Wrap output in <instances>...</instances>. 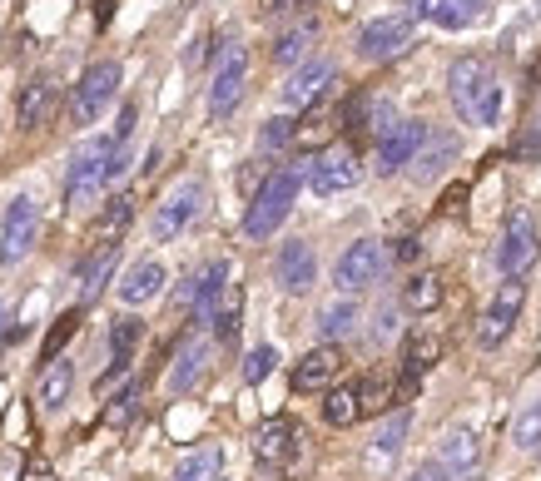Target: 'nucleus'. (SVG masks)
<instances>
[{
  "mask_svg": "<svg viewBox=\"0 0 541 481\" xmlns=\"http://www.w3.org/2000/svg\"><path fill=\"white\" fill-rule=\"evenodd\" d=\"M407 481H447V472H442V467H437V462H432V467H422V472H417V477H407Z\"/></svg>",
  "mask_w": 541,
  "mask_h": 481,
  "instance_id": "46",
  "label": "nucleus"
},
{
  "mask_svg": "<svg viewBox=\"0 0 541 481\" xmlns=\"http://www.w3.org/2000/svg\"><path fill=\"white\" fill-rule=\"evenodd\" d=\"M30 481H55V472H50V467L40 462V467H30Z\"/></svg>",
  "mask_w": 541,
  "mask_h": 481,
  "instance_id": "48",
  "label": "nucleus"
},
{
  "mask_svg": "<svg viewBox=\"0 0 541 481\" xmlns=\"http://www.w3.org/2000/svg\"><path fill=\"white\" fill-rule=\"evenodd\" d=\"M522 303H527V283H522V278H507V283L492 293V303L482 308V323H477L482 353H497V348L512 338V328H517V318H522Z\"/></svg>",
  "mask_w": 541,
  "mask_h": 481,
  "instance_id": "7",
  "label": "nucleus"
},
{
  "mask_svg": "<svg viewBox=\"0 0 541 481\" xmlns=\"http://www.w3.org/2000/svg\"><path fill=\"white\" fill-rule=\"evenodd\" d=\"M363 412H358V387H328L323 397V422L328 427H353Z\"/></svg>",
  "mask_w": 541,
  "mask_h": 481,
  "instance_id": "32",
  "label": "nucleus"
},
{
  "mask_svg": "<svg viewBox=\"0 0 541 481\" xmlns=\"http://www.w3.org/2000/svg\"><path fill=\"white\" fill-rule=\"evenodd\" d=\"M393 328H398V308H383V313H378V323H373V338L383 343V338H393Z\"/></svg>",
  "mask_w": 541,
  "mask_h": 481,
  "instance_id": "42",
  "label": "nucleus"
},
{
  "mask_svg": "<svg viewBox=\"0 0 541 481\" xmlns=\"http://www.w3.org/2000/svg\"><path fill=\"white\" fill-rule=\"evenodd\" d=\"M541 253V239H537V214L527 204H517L502 224V239H497V268L507 278H522Z\"/></svg>",
  "mask_w": 541,
  "mask_h": 481,
  "instance_id": "5",
  "label": "nucleus"
},
{
  "mask_svg": "<svg viewBox=\"0 0 541 481\" xmlns=\"http://www.w3.org/2000/svg\"><path fill=\"white\" fill-rule=\"evenodd\" d=\"M417 253H422V239H403L398 248H393V258H398V263H412Z\"/></svg>",
  "mask_w": 541,
  "mask_h": 481,
  "instance_id": "44",
  "label": "nucleus"
},
{
  "mask_svg": "<svg viewBox=\"0 0 541 481\" xmlns=\"http://www.w3.org/2000/svg\"><path fill=\"white\" fill-rule=\"evenodd\" d=\"M298 422L293 417H269L259 432H254V457L264 462V467H288L293 462V452H298Z\"/></svg>",
  "mask_w": 541,
  "mask_h": 481,
  "instance_id": "19",
  "label": "nucleus"
},
{
  "mask_svg": "<svg viewBox=\"0 0 541 481\" xmlns=\"http://www.w3.org/2000/svg\"><path fill=\"white\" fill-rule=\"evenodd\" d=\"M135 407H139V382H125V387L115 392V402L105 407V427H125V422L135 417Z\"/></svg>",
  "mask_w": 541,
  "mask_h": 481,
  "instance_id": "38",
  "label": "nucleus"
},
{
  "mask_svg": "<svg viewBox=\"0 0 541 481\" xmlns=\"http://www.w3.org/2000/svg\"><path fill=\"white\" fill-rule=\"evenodd\" d=\"M244 90H249V50H244L239 40H229V45L219 50V60H214V80H209V115H214V120H229V115L239 110Z\"/></svg>",
  "mask_w": 541,
  "mask_h": 481,
  "instance_id": "4",
  "label": "nucleus"
},
{
  "mask_svg": "<svg viewBox=\"0 0 541 481\" xmlns=\"http://www.w3.org/2000/svg\"><path fill=\"white\" fill-rule=\"evenodd\" d=\"M338 372H343V353L333 343H323L308 358H298V367H293V392H328Z\"/></svg>",
  "mask_w": 541,
  "mask_h": 481,
  "instance_id": "21",
  "label": "nucleus"
},
{
  "mask_svg": "<svg viewBox=\"0 0 541 481\" xmlns=\"http://www.w3.org/2000/svg\"><path fill=\"white\" fill-rule=\"evenodd\" d=\"M313 40H318V20H303V25H293V30H283V35H278L273 60H278V65H298V60L313 50Z\"/></svg>",
  "mask_w": 541,
  "mask_h": 481,
  "instance_id": "30",
  "label": "nucleus"
},
{
  "mask_svg": "<svg viewBox=\"0 0 541 481\" xmlns=\"http://www.w3.org/2000/svg\"><path fill=\"white\" fill-rule=\"evenodd\" d=\"M209 367H214V343L204 338V333H189L184 343H179V353H174V362H169V392H194L204 377H209Z\"/></svg>",
  "mask_w": 541,
  "mask_h": 481,
  "instance_id": "14",
  "label": "nucleus"
},
{
  "mask_svg": "<svg viewBox=\"0 0 541 481\" xmlns=\"http://www.w3.org/2000/svg\"><path fill=\"white\" fill-rule=\"evenodd\" d=\"M293 139H298V120H269L264 124V134H259V144H264V149H288V144H293Z\"/></svg>",
  "mask_w": 541,
  "mask_h": 481,
  "instance_id": "39",
  "label": "nucleus"
},
{
  "mask_svg": "<svg viewBox=\"0 0 541 481\" xmlns=\"http://www.w3.org/2000/svg\"><path fill=\"white\" fill-rule=\"evenodd\" d=\"M447 95L467 124H497L502 120V80L482 55H462L447 70Z\"/></svg>",
  "mask_w": 541,
  "mask_h": 481,
  "instance_id": "1",
  "label": "nucleus"
},
{
  "mask_svg": "<svg viewBox=\"0 0 541 481\" xmlns=\"http://www.w3.org/2000/svg\"><path fill=\"white\" fill-rule=\"evenodd\" d=\"M130 224H135V194H115L95 219V243H120Z\"/></svg>",
  "mask_w": 541,
  "mask_h": 481,
  "instance_id": "26",
  "label": "nucleus"
},
{
  "mask_svg": "<svg viewBox=\"0 0 541 481\" xmlns=\"http://www.w3.org/2000/svg\"><path fill=\"white\" fill-rule=\"evenodd\" d=\"M358 328V303L353 298H338V303H328L323 313H318V333L333 343V338H348Z\"/></svg>",
  "mask_w": 541,
  "mask_h": 481,
  "instance_id": "31",
  "label": "nucleus"
},
{
  "mask_svg": "<svg viewBox=\"0 0 541 481\" xmlns=\"http://www.w3.org/2000/svg\"><path fill=\"white\" fill-rule=\"evenodd\" d=\"M482 15H487V0H437V5H432V20L447 25V30H467V25L482 20Z\"/></svg>",
  "mask_w": 541,
  "mask_h": 481,
  "instance_id": "33",
  "label": "nucleus"
},
{
  "mask_svg": "<svg viewBox=\"0 0 541 481\" xmlns=\"http://www.w3.org/2000/svg\"><path fill=\"white\" fill-rule=\"evenodd\" d=\"M427 120H393L383 134H378V174H403L412 164V154L422 149L427 139Z\"/></svg>",
  "mask_w": 541,
  "mask_h": 481,
  "instance_id": "13",
  "label": "nucleus"
},
{
  "mask_svg": "<svg viewBox=\"0 0 541 481\" xmlns=\"http://www.w3.org/2000/svg\"><path fill=\"white\" fill-rule=\"evenodd\" d=\"M412 40H417V30H412V15H378V20H368V25L358 30V55L383 65V60L403 55Z\"/></svg>",
  "mask_w": 541,
  "mask_h": 481,
  "instance_id": "11",
  "label": "nucleus"
},
{
  "mask_svg": "<svg viewBox=\"0 0 541 481\" xmlns=\"http://www.w3.org/2000/svg\"><path fill=\"white\" fill-rule=\"evenodd\" d=\"M75 328H80V308L60 313V318H55V328L45 333V348H40V358H45V362H50V358H60V353H65V343L75 338Z\"/></svg>",
  "mask_w": 541,
  "mask_h": 481,
  "instance_id": "36",
  "label": "nucleus"
},
{
  "mask_svg": "<svg viewBox=\"0 0 541 481\" xmlns=\"http://www.w3.org/2000/svg\"><path fill=\"white\" fill-rule=\"evenodd\" d=\"M110 15H115V0H100L95 5V25H110Z\"/></svg>",
  "mask_w": 541,
  "mask_h": 481,
  "instance_id": "47",
  "label": "nucleus"
},
{
  "mask_svg": "<svg viewBox=\"0 0 541 481\" xmlns=\"http://www.w3.org/2000/svg\"><path fill=\"white\" fill-rule=\"evenodd\" d=\"M239 323H244V288L239 283H224V293H219V303H214V318H209V328H214V343H239Z\"/></svg>",
  "mask_w": 541,
  "mask_h": 481,
  "instance_id": "24",
  "label": "nucleus"
},
{
  "mask_svg": "<svg viewBox=\"0 0 541 481\" xmlns=\"http://www.w3.org/2000/svg\"><path fill=\"white\" fill-rule=\"evenodd\" d=\"M407 427H412V412H407V407H398V412H393V417L378 427V442H373V462H388V457H398V452H403Z\"/></svg>",
  "mask_w": 541,
  "mask_h": 481,
  "instance_id": "34",
  "label": "nucleus"
},
{
  "mask_svg": "<svg viewBox=\"0 0 541 481\" xmlns=\"http://www.w3.org/2000/svg\"><path fill=\"white\" fill-rule=\"evenodd\" d=\"M403 298H407V308L432 313V308L442 303V278H437V273H412L407 288H403Z\"/></svg>",
  "mask_w": 541,
  "mask_h": 481,
  "instance_id": "35",
  "label": "nucleus"
},
{
  "mask_svg": "<svg viewBox=\"0 0 541 481\" xmlns=\"http://www.w3.org/2000/svg\"><path fill=\"white\" fill-rule=\"evenodd\" d=\"M383 268H388V248H383V239H353L348 248H343L338 268H333V283H338L343 293H358V288L378 283Z\"/></svg>",
  "mask_w": 541,
  "mask_h": 481,
  "instance_id": "10",
  "label": "nucleus"
},
{
  "mask_svg": "<svg viewBox=\"0 0 541 481\" xmlns=\"http://www.w3.org/2000/svg\"><path fill=\"white\" fill-rule=\"evenodd\" d=\"M135 120H139V110L135 105H125V110H120V124H115V144H125V139L135 134Z\"/></svg>",
  "mask_w": 541,
  "mask_h": 481,
  "instance_id": "43",
  "label": "nucleus"
},
{
  "mask_svg": "<svg viewBox=\"0 0 541 481\" xmlns=\"http://www.w3.org/2000/svg\"><path fill=\"white\" fill-rule=\"evenodd\" d=\"M273 362H278V353L273 348H254L249 353V362H244V382H264L273 372Z\"/></svg>",
  "mask_w": 541,
  "mask_h": 481,
  "instance_id": "40",
  "label": "nucleus"
},
{
  "mask_svg": "<svg viewBox=\"0 0 541 481\" xmlns=\"http://www.w3.org/2000/svg\"><path fill=\"white\" fill-rule=\"evenodd\" d=\"M70 387H75V367H70L65 358H50L45 362V372H40V387H35L40 412H60V407L70 402Z\"/></svg>",
  "mask_w": 541,
  "mask_h": 481,
  "instance_id": "23",
  "label": "nucleus"
},
{
  "mask_svg": "<svg viewBox=\"0 0 541 481\" xmlns=\"http://www.w3.org/2000/svg\"><path fill=\"white\" fill-rule=\"evenodd\" d=\"M338 80V65L333 60H308L293 70V80H283V105L288 110H313Z\"/></svg>",
  "mask_w": 541,
  "mask_h": 481,
  "instance_id": "15",
  "label": "nucleus"
},
{
  "mask_svg": "<svg viewBox=\"0 0 541 481\" xmlns=\"http://www.w3.org/2000/svg\"><path fill=\"white\" fill-rule=\"evenodd\" d=\"M303 179H308V159H293V164L273 169L269 179L259 184V194L249 199V209H244V239H273L283 229Z\"/></svg>",
  "mask_w": 541,
  "mask_h": 481,
  "instance_id": "2",
  "label": "nucleus"
},
{
  "mask_svg": "<svg viewBox=\"0 0 541 481\" xmlns=\"http://www.w3.org/2000/svg\"><path fill=\"white\" fill-rule=\"evenodd\" d=\"M199 214H204V179H184L179 189H169V194L159 199V209H154V219H149V234L159 243H169V239H179Z\"/></svg>",
  "mask_w": 541,
  "mask_h": 481,
  "instance_id": "9",
  "label": "nucleus"
},
{
  "mask_svg": "<svg viewBox=\"0 0 541 481\" xmlns=\"http://www.w3.org/2000/svg\"><path fill=\"white\" fill-rule=\"evenodd\" d=\"M541 154V129H527L517 144H512V159H537Z\"/></svg>",
  "mask_w": 541,
  "mask_h": 481,
  "instance_id": "41",
  "label": "nucleus"
},
{
  "mask_svg": "<svg viewBox=\"0 0 541 481\" xmlns=\"http://www.w3.org/2000/svg\"><path fill=\"white\" fill-rule=\"evenodd\" d=\"M293 5H313V0H293Z\"/></svg>",
  "mask_w": 541,
  "mask_h": 481,
  "instance_id": "50",
  "label": "nucleus"
},
{
  "mask_svg": "<svg viewBox=\"0 0 541 481\" xmlns=\"http://www.w3.org/2000/svg\"><path fill=\"white\" fill-rule=\"evenodd\" d=\"M477 462H482V442H477V432H467V427H452L442 442H437V467L447 472V477L467 481L477 472Z\"/></svg>",
  "mask_w": 541,
  "mask_h": 481,
  "instance_id": "20",
  "label": "nucleus"
},
{
  "mask_svg": "<svg viewBox=\"0 0 541 481\" xmlns=\"http://www.w3.org/2000/svg\"><path fill=\"white\" fill-rule=\"evenodd\" d=\"M35 239H40V204L30 194H20V199H10L5 224H0V258L5 263H20L35 248Z\"/></svg>",
  "mask_w": 541,
  "mask_h": 481,
  "instance_id": "12",
  "label": "nucleus"
},
{
  "mask_svg": "<svg viewBox=\"0 0 541 481\" xmlns=\"http://www.w3.org/2000/svg\"><path fill=\"white\" fill-rule=\"evenodd\" d=\"M164 278H169V273H164L159 258H139L135 268L120 278V303H125V308H139V303L159 298V293H164Z\"/></svg>",
  "mask_w": 541,
  "mask_h": 481,
  "instance_id": "22",
  "label": "nucleus"
},
{
  "mask_svg": "<svg viewBox=\"0 0 541 481\" xmlns=\"http://www.w3.org/2000/svg\"><path fill=\"white\" fill-rule=\"evenodd\" d=\"M120 95V65L115 60H100V65H90L85 75H80V85H75V95H70V124H95L105 115V105Z\"/></svg>",
  "mask_w": 541,
  "mask_h": 481,
  "instance_id": "8",
  "label": "nucleus"
},
{
  "mask_svg": "<svg viewBox=\"0 0 541 481\" xmlns=\"http://www.w3.org/2000/svg\"><path fill=\"white\" fill-rule=\"evenodd\" d=\"M512 442H517L522 452L541 447V402H532V407L517 412V422H512Z\"/></svg>",
  "mask_w": 541,
  "mask_h": 481,
  "instance_id": "37",
  "label": "nucleus"
},
{
  "mask_svg": "<svg viewBox=\"0 0 541 481\" xmlns=\"http://www.w3.org/2000/svg\"><path fill=\"white\" fill-rule=\"evenodd\" d=\"M432 5H437V0H407V15H417V20H432Z\"/></svg>",
  "mask_w": 541,
  "mask_h": 481,
  "instance_id": "45",
  "label": "nucleus"
},
{
  "mask_svg": "<svg viewBox=\"0 0 541 481\" xmlns=\"http://www.w3.org/2000/svg\"><path fill=\"white\" fill-rule=\"evenodd\" d=\"M358 184H363V159H358L348 144H333V149H323V154L308 159V189H313L318 199L348 194V189H358Z\"/></svg>",
  "mask_w": 541,
  "mask_h": 481,
  "instance_id": "6",
  "label": "nucleus"
},
{
  "mask_svg": "<svg viewBox=\"0 0 541 481\" xmlns=\"http://www.w3.org/2000/svg\"><path fill=\"white\" fill-rule=\"evenodd\" d=\"M0 358H5V353H0Z\"/></svg>",
  "mask_w": 541,
  "mask_h": 481,
  "instance_id": "52",
  "label": "nucleus"
},
{
  "mask_svg": "<svg viewBox=\"0 0 541 481\" xmlns=\"http://www.w3.org/2000/svg\"><path fill=\"white\" fill-rule=\"evenodd\" d=\"M219 467H224V452L209 442V447H194V452H184V457H179L174 481H214V477H219Z\"/></svg>",
  "mask_w": 541,
  "mask_h": 481,
  "instance_id": "29",
  "label": "nucleus"
},
{
  "mask_svg": "<svg viewBox=\"0 0 541 481\" xmlns=\"http://www.w3.org/2000/svg\"><path fill=\"white\" fill-rule=\"evenodd\" d=\"M0 323H5V308H0Z\"/></svg>",
  "mask_w": 541,
  "mask_h": 481,
  "instance_id": "51",
  "label": "nucleus"
},
{
  "mask_svg": "<svg viewBox=\"0 0 541 481\" xmlns=\"http://www.w3.org/2000/svg\"><path fill=\"white\" fill-rule=\"evenodd\" d=\"M457 149H462V139L452 134V129H427V139H422V149L412 154V179L417 184H432L437 174H447L452 169V159H457Z\"/></svg>",
  "mask_w": 541,
  "mask_h": 481,
  "instance_id": "18",
  "label": "nucleus"
},
{
  "mask_svg": "<svg viewBox=\"0 0 541 481\" xmlns=\"http://www.w3.org/2000/svg\"><path fill=\"white\" fill-rule=\"evenodd\" d=\"M442 358V338L437 333H412L403 343V377H417L422 382V372H432Z\"/></svg>",
  "mask_w": 541,
  "mask_h": 481,
  "instance_id": "28",
  "label": "nucleus"
},
{
  "mask_svg": "<svg viewBox=\"0 0 541 481\" xmlns=\"http://www.w3.org/2000/svg\"><path fill=\"white\" fill-rule=\"evenodd\" d=\"M273 278H278V288L283 293H308L313 288V278H318V253H313V243L308 239H288L278 248V258H273Z\"/></svg>",
  "mask_w": 541,
  "mask_h": 481,
  "instance_id": "16",
  "label": "nucleus"
},
{
  "mask_svg": "<svg viewBox=\"0 0 541 481\" xmlns=\"http://www.w3.org/2000/svg\"><path fill=\"white\" fill-rule=\"evenodd\" d=\"M55 105H60L55 80H50V75H30V80L20 85V95H15V124L30 134V129L55 120Z\"/></svg>",
  "mask_w": 541,
  "mask_h": 481,
  "instance_id": "17",
  "label": "nucleus"
},
{
  "mask_svg": "<svg viewBox=\"0 0 541 481\" xmlns=\"http://www.w3.org/2000/svg\"><path fill=\"white\" fill-rule=\"evenodd\" d=\"M353 387H358V412H363V417H378V412L398 407V377L373 372V377H363V382H353Z\"/></svg>",
  "mask_w": 541,
  "mask_h": 481,
  "instance_id": "27",
  "label": "nucleus"
},
{
  "mask_svg": "<svg viewBox=\"0 0 541 481\" xmlns=\"http://www.w3.org/2000/svg\"><path fill=\"white\" fill-rule=\"evenodd\" d=\"M110 149H115V139H90L75 149L70 174H65V209L80 214L85 204L100 199V189L110 184Z\"/></svg>",
  "mask_w": 541,
  "mask_h": 481,
  "instance_id": "3",
  "label": "nucleus"
},
{
  "mask_svg": "<svg viewBox=\"0 0 541 481\" xmlns=\"http://www.w3.org/2000/svg\"><path fill=\"white\" fill-rule=\"evenodd\" d=\"M532 85H541V55L532 60Z\"/></svg>",
  "mask_w": 541,
  "mask_h": 481,
  "instance_id": "49",
  "label": "nucleus"
},
{
  "mask_svg": "<svg viewBox=\"0 0 541 481\" xmlns=\"http://www.w3.org/2000/svg\"><path fill=\"white\" fill-rule=\"evenodd\" d=\"M115 258H120V243H95V253L80 263V303H95L105 278L115 273Z\"/></svg>",
  "mask_w": 541,
  "mask_h": 481,
  "instance_id": "25",
  "label": "nucleus"
}]
</instances>
